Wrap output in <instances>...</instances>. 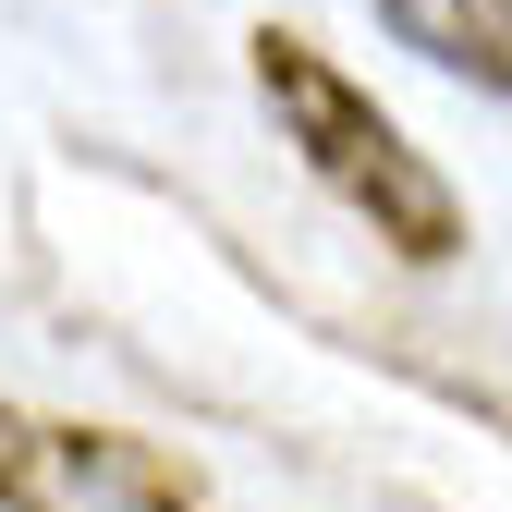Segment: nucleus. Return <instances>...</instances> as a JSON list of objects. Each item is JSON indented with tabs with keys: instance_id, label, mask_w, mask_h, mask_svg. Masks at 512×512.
<instances>
[{
	"instance_id": "f257e3e1",
	"label": "nucleus",
	"mask_w": 512,
	"mask_h": 512,
	"mask_svg": "<svg viewBox=\"0 0 512 512\" xmlns=\"http://www.w3.org/2000/svg\"><path fill=\"white\" fill-rule=\"evenodd\" d=\"M256 98L281 110V147L330 183V196H342L378 244H391L403 269H452V256H464V196L439 183V159H427V147H415L317 37L256 25Z\"/></svg>"
},
{
	"instance_id": "f03ea898",
	"label": "nucleus",
	"mask_w": 512,
	"mask_h": 512,
	"mask_svg": "<svg viewBox=\"0 0 512 512\" xmlns=\"http://www.w3.org/2000/svg\"><path fill=\"white\" fill-rule=\"evenodd\" d=\"M0 512H196V464L135 427L0 403Z\"/></svg>"
},
{
	"instance_id": "7ed1b4c3",
	"label": "nucleus",
	"mask_w": 512,
	"mask_h": 512,
	"mask_svg": "<svg viewBox=\"0 0 512 512\" xmlns=\"http://www.w3.org/2000/svg\"><path fill=\"white\" fill-rule=\"evenodd\" d=\"M378 25H391L415 61H439L452 86L512 98V0H378Z\"/></svg>"
}]
</instances>
